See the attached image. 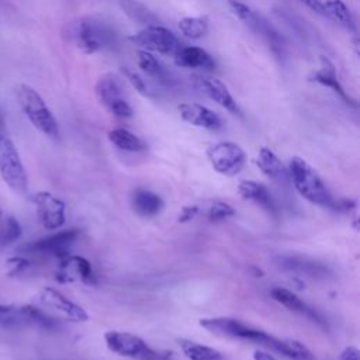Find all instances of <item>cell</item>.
<instances>
[{"instance_id": "obj_28", "label": "cell", "mask_w": 360, "mask_h": 360, "mask_svg": "<svg viewBox=\"0 0 360 360\" xmlns=\"http://www.w3.org/2000/svg\"><path fill=\"white\" fill-rule=\"evenodd\" d=\"M118 4L121 7V10L128 15V18H131L134 22L143 24L145 27L152 25V24H158L156 17L141 1H138V0H120Z\"/></svg>"}, {"instance_id": "obj_7", "label": "cell", "mask_w": 360, "mask_h": 360, "mask_svg": "<svg viewBox=\"0 0 360 360\" xmlns=\"http://www.w3.org/2000/svg\"><path fill=\"white\" fill-rule=\"evenodd\" d=\"M94 93L98 103L114 117L129 118L134 110L124 98V90L120 79L112 73H105L98 77L94 86Z\"/></svg>"}, {"instance_id": "obj_39", "label": "cell", "mask_w": 360, "mask_h": 360, "mask_svg": "<svg viewBox=\"0 0 360 360\" xmlns=\"http://www.w3.org/2000/svg\"><path fill=\"white\" fill-rule=\"evenodd\" d=\"M304 6H307L311 11L319 14V15H326L323 7H322V3L321 0H300Z\"/></svg>"}, {"instance_id": "obj_40", "label": "cell", "mask_w": 360, "mask_h": 360, "mask_svg": "<svg viewBox=\"0 0 360 360\" xmlns=\"http://www.w3.org/2000/svg\"><path fill=\"white\" fill-rule=\"evenodd\" d=\"M253 360H277L274 356L269 354L267 352L263 350H255L253 352Z\"/></svg>"}, {"instance_id": "obj_13", "label": "cell", "mask_w": 360, "mask_h": 360, "mask_svg": "<svg viewBox=\"0 0 360 360\" xmlns=\"http://www.w3.org/2000/svg\"><path fill=\"white\" fill-rule=\"evenodd\" d=\"M38 301L44 307L58 312L62 318H65L68 321H72V322H87L89 321V314L83 307H80L79 304L69 300L65 294H62L59 290H56L53 287H44L38 292Z\"/></svg>"}, {"instance_id": "obj_29", "label": "cell", "mask_w": 360, "mask_h": 360, "mask_svg": "<svg viewBox=\"0 0 360 360\" xmlns=\"http://www.w3.org/2000/svg\"><path fill=\"white\" fill-rule=\"evenodd\" d=\"M210 28V21L207 15L197 17H184L179 21L180 32L190 39H200L205 37Z\"/></svg>"}, {"instance_id": "obj_24", "label": "cell", "mask_w": 360, "mask_h": 360, "mask_svg": "<svg viewBox=\"0 0 360 360\" xmlns=\"http://www.w3.org/2000/svg\"><path fill=\"white\" fill-rule=\"evenodd\" d=\"M273 350L281 353L291 360H315L314 353L300 340L295 339H277L274 340Z\"/></svg>"}, {"instance_id": "obj_15", "label": "cell", "mask_w": 360, "mask_h": 360, "mask_svg": "<svg viewBox=\"0 0 360 360\" xmlns=\"http://www.w3.org/2000/svg\"><path fill=\"white\" fill-rule=\"evenodd\" d=\"M190 79L193 82V86L195 89H198L201 93H204L214 103H217L218 105H221L231 114H235V115L240 114V110H239L236 101L233 100L228 87L219 79L207 77V76H201V75H193Z\"/></svg>"}, {"instance_id": "obj_23", "label": "cell", "mask_w": 360, "mask_h": 360, "mask_svg": "<svg viewBox=\"0 0 360 360\" xmlns=\"http://www.w3.org/2000/svg\"><path fill=\"white\" fill-rule=\"evenodd\" d=\"M277 262H278V266L285 270L302 273V274H307L311 277L325 276L328 273V270L323 264L314 262L308 257H302V256H281L277 259Z\"/></svg>"}, {"instance_id": "obj_4", "label": "cell", "mask_w": 360, "mask_h": 360, "mask_svg": "<svg viewBox=\"0 0 360 360\" xmlns=\"http://www.w3.org/2000/svg\"><path fill=\"white\" fill-rule=\"evenodd\" d=\"M104 340L110 352L132 360H169L172 354L150 347L142 338L129 332L108 330L104 333Z\"/></svg>"}, {"instance_id": "obj_12", "label": "cell", "mask_w": 360, "mask_h": 360, "mask_svg": "<svg viewBox=\"0 0 360 360\" xmlns=\"http://www.w3.org/2000/svg\"><path fill=\"white\" fill-rule=\"evenodd\" d=\"M79 229H66L59 231L46 238L30 242L20 248L21 252L25 253H38V255H52L59 259H63L69 255L70 246L79 236Z\"/></svg>"}, {"instance_id": "obj_22", "label": "cell", "mask_w": 360, "mask_h": 360, "mask_svg": "<svg viewBox=\"0 0 360 360\" xmlns=\"http://www.w3.org/2000/svg\"><path fill=\"white\" fill-rule=\"evenodd\" d=\"M270 295L271 298L278 302L280 305L285 307L288 311H292V312H298V314H302V315H307V316H311L312 319L318 321L319 323L322 322L321 318L316 315V312L314 309H311L301 298H298L292 291L287 290V288H283V287H274L271 288L270 291Z\"/></svg>"}, {"instance_id": "obj_21", "label": "cell", "mask_w": 360, "mask_h": 360, "mask_svg": "<svg viewBox=\"0 0 360 360\" xmlns=\"http://www.w3.org/2000/svg\"><path fill=\"white\" fill-rule=\"evenodd\" d=\"M131 205L142 217H155L163 210L165 202L159 194L146 188H136L131 195Z\"/></svg>"}, {"instance_id": "obj_2", "label": "cell", "mask_w": 360, "mask_h": 360, "mask_svg": "<svg viewBox=\"0 0 360 360\" xmlns=\"http://www.w3.org/2000/svg\"><path fill=\"white\" fill-rule=\"evenodd\" d=\"M69 37L77 49L86 55L100 52L115 42L114 30L97 17H83L72 22Z\"/></svg>"}, {"instance_id": "obj_36", "label": "cell", "mask_w": 360, "mask_h": 360, "mask_svg": "<svg viewBox=\"0 0 360 360\" xmlns=\"http://www.w3.org/2000/svg\"><path fill=\"white\" fill-rule=\"evenodd\" d=\"M7 266H8V274L11 276H15L21 271H24L28 266H30V262L24 257H11L7 260Z\"/></svg>"}, {"instance_id": "obj_41", "label": "cell", "mask_w": 360, "mask_h": 360, "mask_svg": "<svg viewBox=\"0 0 360 360\" xmlns=\"http://www.w3.org/2000/svg\"><path fill=\"white\" fill-rule=\"evenodd\" d=\"M250 271H252V274H253L255 277H262V276H263L262 269H259V267H256V266H252V267H250Z\"/></svg>"}, {"instance_id": "obj_10", "label": "cell", "mask_w": 360, "mask_h": 360, "mask_svg": "<svg viewBox=\"0 0 360 360\" xmlns=\"http://www.w3.org/2000/svg\"><path fill=\"white\" fill-rule=\"evenodd\" d=\"M128 39L148 52H158L163 55H174L183 45L170 30L159 24L146 25Z\"/></svg>"}, {"instance_id": "obj_31", "label": "cell", "mask_w": 360, "mask_h": 360, "mask_svg": "<svg viewBox=\"0 0 360 360\" xmlns=\"http://www.w3.org/2000/svg\"><path fill=\"white\" fill-rule=\"evenodd\" d=\"M22 233L20 222L11 215L0 218V246H7L15 242Z\"/></svg>"}, {"instance_id": "obj_16", "label": "cell", "mask_w": 360, "mask_h": 360, "mask_svg": "<svg viewBox=\"0 0 360 360\" xmlns=\"http://www.w3.org/2000/svg\"><path fill=\"white\" fill-rule=\"evenodd\" d=\"M177 110L181 120L190 125L205 129H218L222 127L218 114L200 103H181L177 105Z\"/></svg>"}, {"instance_id": "obj_17", "label": "cell", "mask_w": 360, "mask_h": 360, "mask_svg": "<svg viewBox=\"0 0 360 360\" xmlns=\"http://www.w3.org/2000/svg\"><path fill=\"white\" fill-rule=\"evenodd\" d=\"M319 62H321V68H319L318 70H315L314 73H311L309 80H311V82H315V83H318V84H321V86L329 87V89H330L333 93H336L346 104H349V105H352V107H356L357 103H356L350 96H347L346 90H345L343 86L340 84V82H339V79H338V75H336V68H335L333 62H332L329 58L323 56V55L319 56Z\"/></svg>"}, {"instance_id": "obj_30", "label": "cell", "mask_w": 360, "mask_h": 360, "mask_svg": "<svg viewBox=\"0 0 360 360\" xmlns=\"http://www.w3.org/2000/svg\"><path fill=\"white\" fill-rule=\"evenodd\" d=\"M228 7L231 8V11L248 27L260 31L262 30V22L257 17V14L245 3L239 1V0H228Z\"/></svg>"}, {"instance_id": "obj_38", "label": "cell", "mask_w": 360, "mask_h": 360, "mask_svg": "<svg viewBox=\"0 0 360 360\" xmlns=\"http://www.w3.org/2000/svg\"><path fill=\"white\" fill-rule=\"evenodd\" d=\"M340 360H360V352L354 346H347L340 354Z\"/></svg>"}, {"instance_id": "obj_14", "label": "cell", "mask_w": 360, "mask_h": 360, "mask_svg": "<svg viewBox=\"0 0 360 360\" xmlns=\"http://www.w3.org/2000/svg\"><path fill=\"white\" fill-rule=\"evenodd\" d=\"M56 280L59 283L80 281L86 285H96L97 278L93 271L91 263L83 256L68 255L60 259V266L56 271Z\"/></svg>"}, {"instance_id": "obj_3", "label": "cell", "mask_w": 360, "mask_h": 360, "mask_svg": "<svg viewBox=\"0 0 360 360\" xmlns=\"http://www.w3.org/2000/svg\"><path fill=\"white\" fill-rule=\"evenodd\" d=\"M18 104L30 122L51 139H59V125L44 98L28 84L17 86Z\"/></svg>"}, {"instance_id": "obj_11", "label": "cell", "mask_w": 360, "mask_h": 360, "mask_svg": "<svg viewBox=\"0 0 360 360\" xmlns=\"http://www.w3.org/2000/svg\"><path fill=\"white\" fill-rule=\"evenodd\" d=\"M30 200L34 202L38 219L45 229L55 231L65 225L66 205L59 197L49 191H38Z\"/></svg>"}, {"instance_id": "obj_34", "label": "cell", "mask_w": 360, "mask_h": 360, "mask_svg": "<svg viewBox=\"0 0 360 360\" xmlns=\"http://www.w3.org/2000/svg\"><path fill=\"white\" fill-rule=\"evenodd\" d=\"M122 73L125 75V77L128 79V82L132 84V87L142 96H149V89H148V84L145 83V80L135 72L129 70L128 68H122Z\"/></svg>"}, {"instance_id": "obj_25", "label": "cell", "mask_w": 360, "mask_h": 360, "mask_svg": "<svg viewBox=\"0 0 360 360\" xmlns=\"http://www.w3.org/2000/svg\"><path fill=\"white\" fill-rule=\"evenodd\" d=\"M107 136H108V141L121 150L141 152L146 149L145 142L125 128H114L108 132Z\"/></svg>"}, {"instance_id": "obj_35", "label": "cell", "mask_w": 360, "mask_h": 360, "mask_svg": "<svg viewBox=\"0 0 360 360\" xmlns=\"http://www.w3.org/2000/svg\"><path fill=\"white\" fill-rule=\"evenodd\" d=\"M200 212V207L195 204H190V205H184L181 207L179 215H177V221L184 224V222H190L191 219H194Z\"/></svg>"}, {"instance_id": "obj_5", "label": "cell", "mask_w": 360, "mask_h": 360, "mask_svg": "<svg viewBox=\"0 0 360 360\" xmlns=\"http://www.w3.org/2000/svg\"><path fill=\"white\" fill-rule=\"evenodd\" d=\"M200 326L205 330L224 336V338H232V339H242V340H250L257 342L262 345H266L269 347L273 346L276 338L266 333L264 330L252 328L239 319L228 318V316H215V318H201L198 321Z\"/></svg>"}, {"instance_id": "obj_19", "label": "cell", "mask_w": 360, "mask_h": 360, "mask_svg": "<svg viewBox=\"0 0 360 360\" xmlns=\"http://www.w3.org/2000/svg\"><path fill=\"white\" fill-rule=\"evenodd\" d=\"M238 193L243 200L259 204L269 214H277L276 202L264 184L255 180H242L238 186Z\"/></svg>"}, {"instance_id": "obj_8", "label": "cell", "mask_w": 360, "mask_h": 360, "mask_svg": "<svg viewBox=\"0 0 360 360\" xmlns=\"http://www.w3.org/2000/svg\"><path fill=\"white\" fill-rule=\"evenodd\" d=\"M0 325L7 329L22 326H38L42 329H55L56 321L44 311L32 305H1Z\"/></svg>"}, {"instance_id": "obj_37", "label": "cell", "mask_w": 360, "mask_h": 360, "mask_svg": "<svg viewBox=\"0 0 360 360\" xmlns=\"http://www.w3.org/2000/svg\"><path fill=\"white\" fill-rule=\"evenodd\" d=\"M356 205H357L356 200H352V198H339V200H333L330 208H335V210L342 211V212H349V211L354 210Z\"/></svg>"}, {"instance_id": "obj_27", "label": "cell", "mask_w": 360, "mask_h": 360, "mask_svg": "<svg viewBox=\"0 0 360 360\" xmlns=\"http://www.w3.org/2000/svg\"><path fill=\"white\" fill-rule=\"evenodd\" d=\"M322 7L326 13V15L332 17L335 21L342 24L350 31H356V24L352 11L345 4L343 0H321Z\"/></svg>"}, {"instance_id": "obj_1", "label": "cell", "mask_w": 360, "mask_h": 360, "mask_svg": "<svg viewBox=\"0 0 360 360\" xmlns=\"http://www.w3.org/2000/svg\"><path fill=\"white\" fill-rule=\"evenodd\" d=\"M288 176L297 193L319 207H332L333 197L316 170L302 158L294 156L288 162Z\"/></svg>"}, {"instance_id": "obj_32", "label": "cell", "mask_w": 360, "mask_h": 360, "mask_svg": "<svg viewBox=\"0 0 360 360\" xmlns=\"http://www.w3.org/2000/svg\"><path fill=\"white\" fill-rule=\"evenodd\" d=\"M138 66L149 76L163 79L166 75V70L163 69L160 62L150 52H148L145 49L138 51Z\"/></svg>"}, {"instance_id": "obj_33", "label": "cell", "mask_w": 360, "mask_h": 360, "mask_svg": "<svg viewBox=\"0 0 360 360\" xmlns=\"http://www.w3.org/2000/svg\"><path fill=\"white\" fill-rule=\"evenodd\" d=\"M207 218L211 222H218V221H224L228 219L231 217L235 215V208L222 200H214L210 207L207 208Z\"/></svg>"}, {"instance_id": "obj_20", "label": "cell", "mask_w": 360, "mask_h": 360, "mask_svg": "<svg viewBox=\"0 0 360 360\" xmlns=\"http://www.w3.org/2000/svg\"><path fill=\"white\" fill-rule=\"evenodd\" d=\"M173 56H174V63L180 68H201V69L215 68V60L212 59V56L200 46L181 45Z\"/></svg>"}, {"instance_id": "obj_26", "label": "cell", "mask_w": 360, "mask_h": 360, "mask_svg": "<svg viewBox=\"0 0 360 360\" xmlns=\"http://www.w3.org/2000/svg\"><path fill=\"white\" fill-rule=\"evenodd\" d=\"M179 346L188 360H222L224 356L214 347L188 339H179Z\"/></svg>"}, {"instance_id": "obj_42", "label": "cell", "mask_w": 360, "mask_h": 360, "mask_svg": "<svg viewBox=\"0 0 360 360\" xmlns=\"http://www.w3.org/2000/svg\"><path fill=\"white\" fill-rule=\"evenodd\" d=\"M1 217H3V211L0 210V218H1Z\"/></svg>"}, {"instance_id": "obj_9", "label": "cell", "mask_w": 360, "mask_h": 360, "mask_svg": "<svg viewBox=\"0 0 360 360\" xmlns=\"http://www.w3.org/2000/svg\"><path fill=\"white\" fill-rule=\"evenodd\" d=\"M207 158L217 173L228 177L238 174L246 163L245 150L231 141H219L208 146Z\"/></svg>"}, {"instance_id": "obj_18", "label": "cell", "mask_w": 360, "mask_h": 360, "mask_svg": "<svg viewBox=\"0 0 360 360\" xmlns=\"http://www.w3.org/2000/svg\"><path fill=\"white\" fill-rule=\"evenodd\" d=\"M255 163L259 167V170L263 174H266L270 180H274L277 183H287L290 180L288 169L270 148L262 146L257 152Z\"/></svg>"}, {"instance_id": "obj_6", "label": "cell", "mask_w": 360, "mask_h": 360, "mask_svg": "<svg viewBox=\"0 0 360 360\" xmlns=\"http://www.w3.org/2000/svg\"><path fill=\"white\" fill-rule=\"evenodd\" d=\"M0 176L15 193L24 194L28 187V177L13 141L0 135Z\"/></svg>"}]
</instances>
